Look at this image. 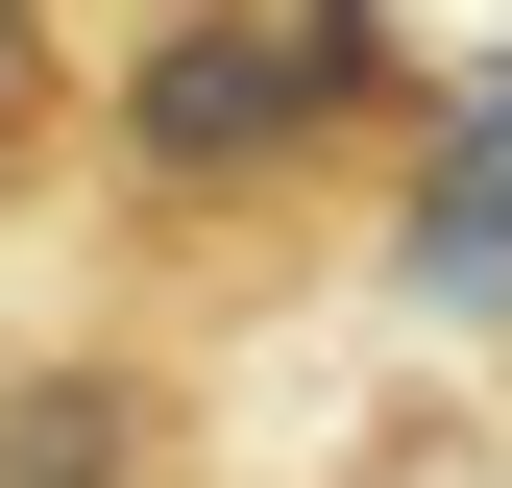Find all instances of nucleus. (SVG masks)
Returning a JSON list of instances; mask_svg holds the SVG:
<instances>
[{
	"instance_id": "obj_1",
	"label": "nucleus",
	"mask_w": 512,
	"mask_h": 488,
	"mask_svg": "<svg viewBox=\"0 0 512 488\" xmlns=\"http://www.w3.org/2000/svg\"><path fill=\"white\" fill-rule=\"evenodd\" d=\"M98 147H122V196L244 220L342 147H415V49H391V0H171L98 74Z\"/></svg>"
},
{
	"instance_id": "obj_2",
	"label": "nucleus",
	"mask_w": 512,
	"mask_h": 488,
	"mask_svg": "<svg viewBox=\"0 0 512 488\" xmlns=\"http://www.w3.org/2000/svg\"><path fill=\"white\" fill-rule=\"evenodd\" d=\"M391 293L415 318H512V49L415 98V147H391Z\"/></svg>"
},
{
	"instance_id": "obj_3",
	"label": "nucleus",
	"mask_w": 512,
	"mask_h": 488,
	"mask_svg": "<svg viewBox=\"0 0 512 488\" xmlns=\"http://www.w3.org/2000/svg\"><path fill=\"white\" fill-rule=\"evenodd\" d=\"M0 488H171V391H147L122 342L0 366Z\"/></svg>"
},
{
	"instance_id": "obj_4",
	"label": "nucleus",
	"mask_w": 512,
	"mask_h": 488,
	"mask_svg": "<svg viewBox=\"0 0 512 488\" xmlns=\"http://www.w3.org/2000/svg\"><path fill=\"white\" fill-rule=\"evenodd\" d=\"M49 122H74V25H49V0H0V196H25Z\"/></svg>"
}]
</instances>
